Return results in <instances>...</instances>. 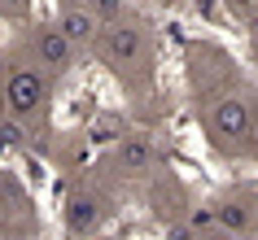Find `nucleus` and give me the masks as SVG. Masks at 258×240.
<instances>
[{
  "label": "nucleus",
  "instance_id": "obj_1",
  "mask_svg": "<svg viewBox=\"0 0 258 240\" xmlns=\"http://www.w3.org/2000/svg\"><path fill=\"white\" fill-rule=\"evenodd\" d=\"M48 101V79H44V70L35 66H18L9 70V79H5V109H9V118H35Z\"/></svg>",
  "mask_w": 258,
  "mask_h": 240
},
{
  "label": "nucleus",
  "instance_id": "obj_2",
  "mask_svg": "<svg viewBox=\"0 0 258 240\" xmlns=\"http://www.w3.org/2000/svg\"><path fill=\"white\" fill-rule=\"evenodd\" d=\"M105 57H109V66H145L149 61V40H145V31L136 27V22H109L105 31Z\"/></svg>",
  "mask_w": 258,
  "mask_h": 240
},
{
  "label": "nucleus",
  "instance_id": "obj_3",
  "mask_svg": "<svg viewBox=\"0 0 258 240\" xmlns=\"http://www.w3.org/2000/svg\"><path fill=\"white\" fill-rule=\"evenodd\" d=\"M210 127H215L219 140H245L254 131V109H249L245 96H223L210 114Z\"/></svg>",
  "mask_w": 258,
  "mask_h": 240
},
{
  "label": "nucleus",
  "instance_id": "obj_4",
  "mask_svg": "<svg viewBox=\"0 0 258 240\" xmlns=\"http://www.w3.org/2000/svg\"><path fill=\"white\" fill-rule=\"evenodd\" d=\"M35 57H40L44 70H53V74H66L70 61H75V44L57 31V22H48V27L35 31Z\"/></svg>",
  "mask_w": 258,
  "mask_h": 240
},
{
  "label": "nucleus",
  "instance_id": "obj_5",
  "mask_svg": "<svg viewBox=\"0 0 258 240\" xmlns=\"http://www.w3.org/2000/svg\"><path fill=\"white\" fill-rule=\"evenodd\" d=\"M215 227L223 236H254L258 231V218H254V201L245 197H228L215 205Z\"/></svg>",
  "mask_w": 258,
  "mask_h": 240
},
{
  "label": "nucleus",
  "instance_id": "obj_6",
  "mask_svg": "<svg viewBox=\"0 0 258 240\" xmlns=\"http://www.w3.org/2000/svg\"><path fill=\"white\" fill-rule=\"evenodd\" d=\"M101 27H105V22H96V14L88 9V5H66V9H61V18H57V31H61L75 48L96 44V31H101Z\"/></svg>",
  "mask_w": 258,
  "mask_h": 240
},
{
  "label": "nucleus",
  "instance_id": "obj_7",
  "mask_svg": "<svg viewBox=\"0 0 258 240\" xmlns=\"http://www.w3.org/2000/svg\"><path fill=\"white\" fill-rule=\"evenodd\" d=\"M96 223H101V205H96V197L79 192V197L66 201V227H70V236H75V240H83L88 231H96Z\"/></svg>",
  "mask_w": 258,
  "mask_h": 240
},
{
  "label": "nucleus",
  "instance_id": "obj_8",
  "mask_svg": "<svg viewBox=\"0 0 258 240\" xmlns=\"http://www.w3.org/2000/svg\"><path fill=\"white\" fill-rule=\"evenodd\" d=\"M122 162H127L132 171H145V166L153 162L149 140H145V135H132V140H122Z\"/></svg>",
  "mask_w": 258,
  "mask_h": 240
},
{
  "label": "nucleus",
  "instance_id": "obj_9",
  "mask_svg": "<svg viewBox=\"0 0 258 240\" xmlns=\"http://www.w3.org/2000/svg\"><path fill=\"white\" fill-rule=\"evenodd\" d=\"M88 9L96 14V22H114L122 14V0H88Z\"/></svg>",
  "mask_w": 258,
  "mask_h": 240
},
{
  "label": "nucleus",
  "instance_id": "obj_10",
  "mask_svg": "<svg viewBox=\"0 0 258 240\" xmlns=\"http://www.w3.org/2000/svg\"><path fill=\"white\" fill-rule=\"evenodd\" d=\"M188 227L197 231V236H210V231H219V227H215V210H192V214H188Z\"/></svg>",
  "mask_w": 258,
  "mask_h": 240
},
{
  "label": "nucleus",
  "instance_id": "obj_11",
  "mask_svg": "<svg viewBox=\"0 0 258 240\" xmlns=\"http://www.w3.org/2000/svg\"><path fill=\"white\" fill-rule=\"evenodd\" d=\"M223 9H228L232 18L249 22V18H258V0H223Z\"/></svg>",
  "mask_w": 258,
  "mask_h": 240
},
{
  "label": "nucleus",
  "instance_id": "obj_12",
  "mask_svg": "<svg viewBox=\"0 0 258 240\" xmlns=\"http://www.w3.org/2000/svg\"><path fill=\"white\" fill-rule=\"evenodd\" d=\"M249 44H254V53H258V18H249Z\"/></svg>",
  "mask_w": 258,
  "mask_h": 240
},
{
  "label": "nucleus",
  "instance_id": "obj_13",
  "mask_svg": "<svg viewBox=\"0 0 258 240\" xmlns=\"http://www.w3.org/2000/svg\"><path fill=\"white\" fill-rule=\"evenodd\" d=\"M254 218H258V197H254Z\"/></svg>",
  "mask_w": 258,
  "mask_h": 240
}]
</instances>
